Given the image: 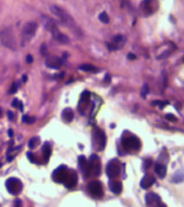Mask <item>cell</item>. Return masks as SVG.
Listing matches in <instances>:
<instances>
[{
	"label": "cell",
	"instance_id": "1",
	"mask_svg": "<svg viewBox=\"0 0 184 207\" xmlns=\"http://www.w3.org/2000/svg\"><path fill=\"white\" fill-rule=\"evenodd\" d=\"M52 178L55 183L63 184L67 188H74L78 184V174L74 170H69L67 166L61 165L52 173Z\"/></svg>",
	"mask_w": 184,
	"mask_h": 207
},
{
	"label": "cell",
	"instance_id": "6",
	"mask_svg": "<svg viewBox=\"0 0 184 207\" xmlns=\"http://www.w3.org/2000/svg\"><path fill=\"white\" fill-rule=\"evenodd\" d=\"M141 139L137 137V136H134L131 133H127L122 137V146L126 149L127 151H137L141 149Z\"/></svg>",
	"mask_w": 184,
	"mask_h": 207
},
{
	"label": "cell",
	"instance_id": "12",
	"mask_svg": "<svg viewBox=\"0 0 184 207\" xmlns=\"http://www.w3.org/2000/svg\"><path fill=\"white\" fill-rule=\"evenodd\" d=\"M94 143L97 150H103L106 146V135L100 128L94 129Z\"/></svg>",
	"mask_w": 184,
	"mask_h": 207
},
{
	"label": "cell",
	"instance_id": "32",
	"mask_svg": "<svg viewBox=\"0 0 184 207\" xmlns=\"http://www.w3.org/2000/svg\"><path fill=\"white\" fill-rule=\"evenodd\" d=\"M148 90H149V89H148V86H144V87H143V90H142V94H141V95H142V97H144L145 94L148 93Z\"/></svg>",
	"mask_w": 184,
	"mask_h": 207
},
{
	"label": "cell",
	"instance_id": "23",
	"mask_svg": "<svg viewBox=\"0 0 184 207\" xmlns=\"http://www.w3.org/2000/svg\"><path fill=\"white\" fill-rule=\"evenodd\" d=\"M86 164H87V159L83 157V156H80V157H79V168H81V171L85 170Z\"/></svg>",
	"mask_w": 184,
	"mask_h": 207
},
{
	"label": "cell",
	"instance_id": "24",
	"mask_svg": "<svg viewBox=\"0 0 184 207\" xmlns=\"http://www.w3.org/2000/svg\"><path fill=\"white\" fill-rule=\"evenodd\" d=\"M98 19H100V21H102L103 24H109V15L107 14L106 12H102L98 15Z\"/></svg>",
	"mask_w": 184,
	"mask_h": 207
},
{
	"label": "cell",
	"instance_id": "34",
	"mask_svg": "<svg viewBox=\"0 0 184 207\" xmlns=\"http://www.w3.org/2000/svg\"><path fill=\"white\" fill-rule=\"evenodd\" d=\"M149 165H150V160H149V159H148V160L145 159V160H144V165H143V166L148 168H149Z\"/></svg>",
	"mask_w": 184,
	"mask_h": 207
},
{
	"label": "cell",
	"instance_id": "15",
	"mask_svg": "<svg viewBox=\"0 0 184 207\" xmlns=\"http://www.w3.org/2000/svg\"><path fill=\"white\" fill-rule=\"evenodd\" d=\"M89 101H90V94L88 91H83L81 97H80V104H79V110L81 112H83L86 110V108L89 104Z\"/></svg>",
	"mask_w": 184,
	"mask_h": 207
},
{
	"label": "cell",
	"instance_id": "4",
	"mask_svg": "<svg viewBox=\"0 0 184 207\" xmlns=\"http://www.w3.org/2000/svg\"><path fill=\"white\" fill-rule=\"evenodd\" d=\"M0 41L8 49H17V40H15L14 33H13L11 27H6V28H4L0 32Z\"/></svg>",
	"mask_w": 184,
	"mask_h": 207
},
{
	"label": "cell",
	"instance_id": "9",
	"mask_svg": "<svg viewBox=\"0 0 184 207\" xmlns=\"http://www.w3.org/2000/svg\"><path fill=\"white\" fill-rule=\"evenodd\" d=\"M6 188L12 196H18L22 191V183L20 181L18 178H8L5 183Z\"/></svg>",
	"mask_w": 184,
	"mask_h": 207
},
{
	"label": "cell",
	"instance_id": "14",
	"mask_svg": "<svg viewBox=\"0 0 184 207\" xmlns=\"http://www.w3.org/2000/svg\"><path fill=\"white\" fill-rule=\"evenodd\" d=\"M145 204H147V206L149 207L158 206L161 204V198L156 193H148L145 196Z\"/></svg>",
	"mask_w": 184,
	"mask_h": 207
},
{
	"label": "cell",
	"instance_id": "29",
	"mask_svg": "<svg viewBox=\"0 0 184 207\" xmlns=\"http://www.w3.org/2000/svg\"><path fill=\"white\" fill-rule=\"evenodd\" d=\"M13 207H22V202L20 199H15L14 200V204H13Z\"/></svg>",
	"mask_w": 184,
	"mask_h": 207
},
{
	"label": "cell",
	"instance_id": "22",
	"mask_svg": "<svg viewBox=\"0 0 184 207\" xmlns=\"http://www.w3.org/2000/svg\"><path fill=\"white\" fill-rule=\"evenodd\" d=\"M80 69L83 71H88V73H98L100 71V68H97L93 64H82V66H80Z\"/></svg>",
	"mask_w": 184,
	"mask_h": 207
},
{
	"label": "cell",
	"instance_id": "8",
	"mask_svg": "<svg viewBox=\"0 0 184 207\" xmlns=\"http://www.w3.org/2000/svg\"><path fill=\"white\" fill-rule=\"evenodd\" d=\"M38 30V24L35 21H28L25 26H24V30H22V42L24 43H27L29 42L32 38L35 35Z\"/></svg>",
	"mask_w": 184,
	"mask_h": 207
},
{
	"label": "cell",
	"instance_id": "40",
	"mask_svg": "<svg viewBox=\"0 0 184 207\" xmlns=\"http://www.w3.org/2000/svg\"><path fill=\"white\" fill-rule=\"evenodd\" d=\"M157 207H166V205H164V204H162V202H161Z\"/></svg>",
	"mask_w": 184,
	"mask_h": 207
},
{
	"label": "cell",
	"instance_id": "36",
	"mask_svg": "<svg viewBox=\"0 0 184 207\" xmlns=\"http://www.w3.org/2000/svg\"><path fill=\"white\" fill-rule=\"evenodd\" d=\"M22 81H24V82H26V81H27V76H26V75H24V76H22Z\"/></svg>",
	"mask_w": 184,
	"mask_h": 207
},
{
	"label": "cell",
	"instance_id": "31",
	"mask_svg": "<svg viewBox=\"0 0 184 207\" xmlns=\"http://www.w3.org/2000/svg\"><path fill=\"white\" fill-rule=\"evenodd\" d=\"M27 157H28L29 159H31V162H32V163H37V158L34 157V156H33V155H32L31 152H29L28 155H27Z\"/></svg>",
	"mask_w": 184,
	"mask_h": 207
},
{
	"label": "cell",
	"instance_id": "10",
	"mask_svg": "<svg viewBox=\"0 0 184 207\" xmlns=\"http://www.w3.org/2000/svg\"><path fill=\"white\" fill-rule=\"evenodd\" d=\"M106 172L107 176L110 178V179H115L120 176L121 173V165H120V162L116 159H111L110 162H108L106 166Z\"/></svg>",
	"mask_w": 184,
	"mask_h": 207
},
{
	"label": "cell",
	"instance_id": "35",
	"mask_svg": "<svg viewBox=\"0 0 184 207\" xmlns=\"http://www.w3.org/2000/svg\"><path fill=\"white\" fill-rule=\"evenodd\" d=\"M128 58L130 60H135L136 59V56L134 55V54H128Z\"/></svg>",
	"mask_w": 184,
	"mask_h": 207
},
{
	"label": "cell",
	"instance_id": "25",
	"mask_svg": "<svg viewBox=\"0 0 184 207\" xmlns=\"http://www.w3.org/2000/svg\"><path fill=\"white\" fill-rule=\"evenodd\" d=\"M38 144H39V138L34 137L29 140L28 146H29V149H34V148H37V146H38Z\"/></svg>",
	"mask_w": 184,
	"mask_h": 207
},
{
	"label": "cell",
	"instance_id": "27",
	"mask_svg": "<svg viewBox=\"0 0 184 207\" xmlns=\"http://www.w3.org/2000/svg\"><path fill=\"white\" fill-rule=\"evenodd\" d=\"M34 121H35V119L33 118V117H29L28 115H24V116H22V122H25V123H27V124H32Z\"/></svg>",
	"mask_w": 184,
	"mask_h": 207
},
{
	"label": "cell",
	"instance_id": "26",
	"mask_svg": "<svg viewBox=\"0 0 184 207\" xmlns=\"http://www.w3.org/2000/svg\"><path fill=\"white\" fill-rule=\"evenodd\" d=\"M12 107L13 108H18L19 110H22V103L20 102L19 99H13V102H12Z\"/></svg>",
	"mask_w": 184,
	"mask_h": 207
},
{
	"label": "cell",
	"instance_id": "38",
	"mask_svg": "<svg viewBox=\"0 0 184 207\" xmlns=\"http://www.w3.org/2000/svg\"><path fill=\"white\" fill-rule=\"evenodd\" d=\"M108 81H110V76H109V75H107L106 76V82H108Z\"/></svg>",
	"mask_w": 184,
	"mask_h": 207
},
{
	"label": "cell",
	"instance_id": "18",
	"mask_svg": "<svg viewBox=\"0 0 184 207\" xmlns=\"http://www.w3.org/2000/svg\"><path fill=\"white\" fill-rule=\"evenodd\" d=\"M109 187H110L111 192H113L114 194H121V193H122V190H123L122 183H120V181H117V180H115V181H114V180L110 181Z\"/></svg>",
	"mask_w": 184,
	"mask_h": 207
},
{
	"label": "cell",
	"instance_id": "13",
	"mask_svg": "<svg viewBox=\"0 0 184 207\" xmlns=\"http://www.w3.org/2000/svg\"><path fill=\"white\" fill-rule=\"evenodd\" d=\"M124 42H126L124 36H122V35H115L110 43H107V47L110 50H116V49H120L124 45Z\"/></svg>",
	"mask_w": 184,
	"mask_h": 207
},
{
	"label": "cell",
	"instance_id": "3",
	"mask_svg": "<svg viewBox=\"0 0 184 207\" xmlns=\"http://www.w3.org/2000/svg\"><path fill=\"white\" fill-rule=\"evenodd\" d=\"M85 178H90V177H97L101 173V163H100V158L96 155H93L89 162H87L86 168L82 171Z\"/></svg>",
	"mask_w": 184,
	"mask_h": 207
},
{
	"label": "cell",
	"instance_id": "20",
	"mask_svg": "<svg viewBox=\"0 0 184 207\" xmlns=\"http://www.w3.org/2000/svg\"><path fill=\"white\" fill-rule=\"evenodd\" d=\"M50 155H52V149H50V145L48 143L44 144V148H42V156H44V163L47 164L50 158Z\"/></svg>",
	"mask_w": 184,
	"mask_h": 207
},
{
	"label": "cell",
	"instance_id": "17",
	"mask_svg": "<svg viewBox=\"0 0 184 207\" xmlns=\"http://www.w3.org/2000/svg\"><path fill=\"white\" fill-rule=\"evenodd\" d=\"M155 184V178L153 177V176H149V174H147V176H144V177L142 178V180H141V183H140V185H141V187L144 188V190H147V188H150L153 185Z\"/></svg>",
	"mask_w": 184,
	"mask_h": 207
},
{
	"label": "cell",
	"instance_id": "41",
	"mask_svg": "<svg viewBox=\"0 0 184 207\" xmlns=\"http://www.w3.org/2000/svg\"><path fill=\"white\" fill-rule=\"evenodd\" d=\"M0 115H1V109H0Z\"/></svg>",
	"mask_w": 184,
	"mask_h": 207
},
{
	"label": "cell",
	"instance_id": "33",
	"mask_svg": "<svg viewBox=\"0 0 184 207\" xmlns=\"http://www.w3.org/2000/svg\"><path fill=\"white\" fill-rule=\"evenodd\" d=\"M26 61H27L28 63H32V62H33V58H32V55H27V58H26Z\"/></svg>",
	"mask_w": 184,
	"mask_h": 207
},
{
	"label": "cell",
	"instance_id": "2",
	"mask_svg": "<svg viewBox=\"0 0 184 207\" xmlns=\"http://www.w3.org/2000/svg\"><path fill=\"white\" fill-rule=\"evenodd\" d=\"M50 11H52V12H53V14H54V15L60 20V22H61L63 26H66V27H68V28H70V30H73L75 34H78V35H82V32H81V30L79 28V26L76 25V22L74 21V19L68 14L66 11H63L62 8L58 7V6H52V7H50Z\"/></svg>",
	"mask_w": 184,
	"mask_h": 207
},
{
	"label": "cell",
	"instance_id": "7",
	"mask_svg": "<svg viewBox=\"0 0 184 207\" xmlns=\"http://www.w3.org/2000/svg\"><path fill=\"white\" fill-rule=\"evenodd\" d=\"M87 192L90 197L95 199H101L105 194L103 185L98 180H92L87 184Z\"/></svg>",
	"mask_w": 184,
	"mask_h": 207
},
{
	"label": "cell",
	"instance_id": "19",
	"mask_svg": "<svg viewBox=\"0 0 184 207\" xmlns=\"http://www.w3.org/2000/svg\"><path fill=\"white\" fill-rule=\"evenodd\" d=\"M74 118V114H73V110L70 108H66L63 109L62 111V119L65 123H70Z\"/></svg>",
	"mask_w": 184,
	"mask_h": 207
},
{
	"label": "cell",
	"instance_id": "5",
	"mask_svg": "<svg viewBox=\"0 0 184 207\" xmlns=\"http://www.w3.org/2000/svg\"><path fill=\"white\" fill-rule=\"evenodd\" d=\"M45 19L47 20V21H46V28H47V30H49V33L53 35V38L56 40L58 42H60V43H63V45L69 43L68 36L59 30V28L56 27V25H55V22H54L53 20H50L49 18H45Z\"/></svg>",
	"mask_w": 184,
	"mask_h": 207
},
{
	"label": "cell",
	"instance_id": "16",
	"mask_svg": "<svg viewBox=\"0 0 184 207\" xmlns=\"http://www.w3.org/2000/svg\"><path fill=\"white\" fill-rule=\"evenodd\" d=\"M46 66L48 68H52V69H59L62 66V60L60 59V58H56V56L48 58V59L46 60Z\"/></svg>",
	"mask_w": 184,
	"mask_h": 207
},
{
	"label": "cell",
	"instance_id": "30",
	"mask_svg": "<svg viewBox=\"0 0 184 207\" xmlns=\"http://www.w3.org/2000/svg\"><path fill=\"white\" fill-rule=\"evenodd\" d=\"M165 118L169 119V121H173V122H176V121H177V118H176L175 116H173L171 114H168V115H165Z\"/></svg>",
	"mask_w": 184,
	"mask_h": 207
},
{
	"label": "cell",
	"instance_id": "39",
	"mask_svg": "<svg viewBox=\"0 0 184 207\" xmlns=\"http://www.w3.org/2000/svg\"><path fill=\"white\" fill-rule=\"evenodd\" d=\"M8 117H10V119H13V115H12V112H8Z\"/></svg>",
	"mask_w": 184,
	"mask_h": 207
},
{
	"label": "cell",
	"instance_id": "21",
	"mask_svg": "<svg viewBox=\"0 0 184 207\" xmlns=\"http://www.w3.org/2000/svg\"><path fill=\"white\" fill-rule=\"evenodd\" d=\"M155 172L158 177L163 179L165 177V174H166V166L161 164V163H157L155 165Z\"/></svg>",
	"mask_w": 184,
	"mask_h": 207
},
{
	"label": "cell",
	"instance_id": "28",
	"mask_svg": "<svg viewBox=\"0 0 184 207\" xmlns=\"http://www.w3.org/2000/svg\"><path fill=\"white\" fill-rule=\"evenodd\" d=\"M18 91V84L17 83H13L12 84V88L10 89V94H15Z\"/></svg>",
	"mask_w": 184,
	"mask_h": 207
},
{
	"label": "cell",
	"instance_id": "11",
	"mask_svg": "<svg viewBox=\"0 0 184 207\" xmlns=\"http://www.w3.org/2000/svg\"><path fill=\"white\" fill-rule=\"evenodd\" d=\"M156 10H157V0H143L140 5V11L144 17L154 14Z\"/></svg>",
	"mask_w": 184,
	"mask_h": 207
},
{
	"label": "cell",
	"instance_id": "37",
	"mask_svg": "<svg viewBox=\"0 0 184 207\" xmlns=\"http://www.w3.org/2000/svg\"><path fill=\"white\" fill-rule=\"evenodd\" d=\"M8 135H10V137L13 136V131H12V130H8Z\"/></svg>",
	"mask_w": 184,
	"mask_h": 207
}]
</instances>
